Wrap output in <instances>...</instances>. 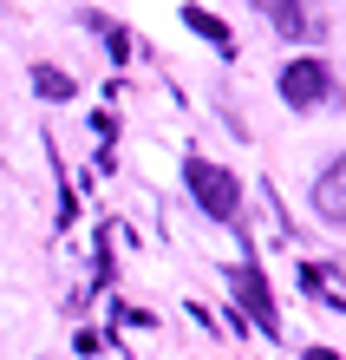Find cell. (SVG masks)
Here are the masks:
<instances>
[{"instance_id":"cell-4","label":"cell","mask_w":346,"mask_h":360,"mask_svg":"<svg viewBox=\"0 0 346 360\" xmlns=\"http://www.w3.org/2000/svg\"><path fill=\"white\" fill-rule=\"evenodd\" d=\"M255 7L274 20V33H281V39H314V33H320V20H314L307 0H255Z\"/></svg>"},{"instance_id":"cell-3","label":"cell","mask_w":346,"mask_h":360,"mask_svg":"<svg viewBox=\"0 0 346 360\" xmlns=\"http://www.w3.org/2000/svg\"><path fill=\"white\" fill-rule=\"evenodd\" d=\"M235 308H248V321L262 328V334H281V314H274V295H268V282H262V269H255V256H242L235 262Z\"/></svg>"},{"instance_id":"cell-9","label":"cell","mask_w":346,"mask_h":360,"mask_svg":"<svg viewBox=\"0 0 346 360\" xmlns=\"http://www.w3.org/2000/svg\"><path fill=\"white\" fill-rule=\"evenodd\" d=\"M300 360H340L333 347H307V354H300Z\"/></svg>"},{"instance_id":"cell-2","label":"cell","mask_w":346,"mask_h":360,"mask_svg":"<svg viewBox=\"0 0 346 360\" xmlns=\"http://www.w3.org/2000/svg\"><path fill=\"white\" fill-rule=\"evenodd\" d=\"M281 98H288L294 112H320V105L333 98V66L327 59H288V66H281Z\"/></svg>"},{"instance_id":"cell-6","label":"cell","mask_w":346,"mask_h":360,"mask_svg":"<svg viewBox=\"0 0 346 360\" xmlns=\"http://www.w3.org/2000/svg\"><path fill=\"white\" fill-rule=\"evenodd\" d=\"M183 27H189V33H203L215 53H229V46H235V33H229V27H222V20H215L209 7H183Z\"/></svg>"},{"instance_id":"cell-8","label":"cell","mask_w":346,"mask_h":360,"mask_svg":"<svg viewBox=\"0 0 346 360\" xmlns=\"http://www.w3.org/2000/svg\"><path fill=\"white\" fill-rule=\"evenodd\" d=\"M92 27L105 33V53H112L118 66H124V59H131V33H124V27H112V20H98V13H92Z\"/></svg>"},{"instance_id":"cell-5","label":"cell","mask_w":346,"mask_h":360,"mask_svg":"<svg viewBox=\"0 0 346 360\" xmlns=\"http://www.w3.org/2000/svg\"><path fill=\"white\" fill-rule=\"evenodd\" d=\"M314 203H320V217H327V223H340V217H346V164H327V171H320Z\"/></svg>"},{"instance_id":"cell-1","label":"cell","mask_w":346,"mask_h":360,"mask_svg":"<svg viewBox=\"0 0 346 360\" xmlns=\"http://www.w3.org/2000/svg\"><path fill=\"white\" fill-rule=\"evenodd\" d=\"M183 184H189V197H197L203 217H215V223L242 217V177H235V171H222V164H209V158H189Z\"/></svg>"},{"instance_id":"cell-7","label":"cell","mask_w":346,"mask_h":360,"mask_svg":"<svg viewBox=\"0 0 346 360\" xmlns=\"http://www.w3.org/2000/svg\"><path fill=\"white\" fill-rule=\"evenodd\" d=\"M33 92L46 98V105H66L79 86H72V72H66V66H33Z\"/></svg>"}]
</instances>
